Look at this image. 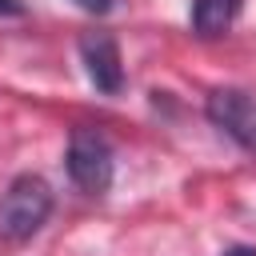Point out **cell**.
I'll return each mask as SVG.
<instances>
[{"label": "cell", "instance_id": "277c9868", "mask_svg": "<svg viewBox=\"0 0 256 256\" xmlns=\"http://www.w3.org/2000/svg\"><path fill=\"white\" fill-rule=\"evenodd\" d=\"M80 64L92 80L96 92L104 96H120L124 88V60H120V44L108 36V32H84L80 36Z\"/></svg>", "mask_w": 256, "mask_h": 256}, {"label": "cell", "instance_id": "6da1fadb", "mask_svg": "<svg viewBox=\"0 0 256 256\" xmlns=\"http://www.w3.org/2000/svg\"><path fill=\"white\" fill-rule=\"evenodd\" d=\"M52 216V188L44 176H16L4 192H0V240H28L44 228V220Z\"/></svg>", "mask_w": 256, "mask_h": 256}, {"label": "cell", "instance_id": "8992f818", "mask_svg": "<svg viewBox=\"0 0 256 256\" xmlns=\"http://www.w3.org/2000/svg\"><path fill=\"white\" fill-rule=\"evenodd\" d=\"M84 12H92V16H104V12H112L116 8V0H76Z\"/></svg>", "mask_w": 256, "mask_h": 256}, {"label": "cell", "instance_id": "52a82bcc", "mask_svg": "<svg viewBox=\"0 0 256 256\" xmlns=\"http://www.w3.org/2000/svg\"><path fill=\"white\" fill-rule=\"evenodd\" d=\"M0 16H24V4L20 0H0Z\"/></svg>", "mask_w": 256, "mask_h": 256}, {"label": "cell", "instance_id": "ba28073f", "mask_svg": "<svg viewBox=\"0 0 256 256\" xmlns=\"http://www.w3.org/2000/svg\"><path fill=\"white\" fill-rule=\"evenodd\" d=\"M220 256H256V248H252V244H236V248H228V252H220Z\"/></svg>", "mask_w": 256, "mask_h": 256}, {"label": "cell", "instance_id": "7a4b0ae2", "mask_svg": "<svg viewBox=\"0 0 256 256\" xmlns=\"http://www.w3.org/2000/svg\"><path fill=\"white\" fill-rule=\"evenodd\" d=\"M64 168L72 176V184L88 196H104L112 188V144L96 132V128H72L68 136V152H64Z\"/></svg>", "mask_w": 256, "mask_h": 256}, {"label": "cell", "instance_id": "5b68a950", "mask_svg": "<svg viewBox=\"0 0 256 256\" xmlns=\"http://www.w3.org/2000/svg\"><path fill=\"white\" fill-rule=\"evenodd\" d=\"M244 0H192V32L196 36H224L240 16Z\"/></svg>", "mask_w": 256, "mask_h": 256}, {"label": "cell", "instance_id": "3957f363", "mask_svg": "<svg viewBox=\"0 0 256 256\" xmlns=\"http://www.w3.org/2000/svg\"><path fill=\"white\" fill-rule=\"evenodd\" d=\"M204 116L224 132L232 136L240 148L256 152V100L240 88H212L208 100H204Z\"/></svg>", "mask_w": 256, "mask_h": 256}]
</instances>
